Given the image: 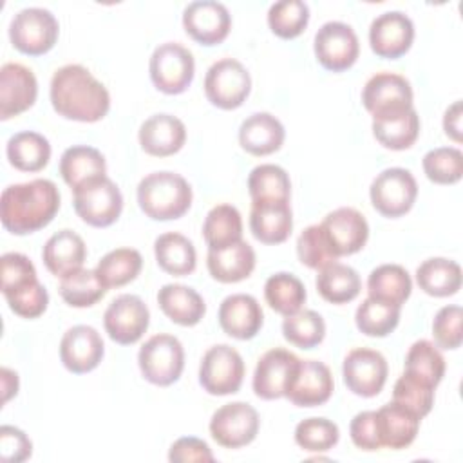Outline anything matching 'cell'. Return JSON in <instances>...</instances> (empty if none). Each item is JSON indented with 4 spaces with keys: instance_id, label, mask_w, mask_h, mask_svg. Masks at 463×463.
I'll return each mask as SVG.
<instances>
[{
    "instance_id": "cell-1",
    "label": "cell",
    "mask_w": 463,
    "mask_h": 463,
    "mask_svg": "<svg viewBox=\"0 0 463 463\" xmlns=\"http://www.w3.org/2000/svg\"><path fill=\"white\" fill-rule=\"evenodd\" d=\"M49 96L58 116L72 121L96 123L110 109L107 87L80 63L63 65L52 74Z\"/></svg>"
},
{
    "instance_id": "cell-2",
    "label": "cell",
    "mask_w": 463,
    "mask_h": 463,
    "mask_svg": "<svg viewBox=\"0 0 463 463\" xmlns=\"http://www.w3.org/2000/svg\"><path fill=\"white\" fill-rule=\"evenodd\" d=\"M60 210V192L51 179L9 184L2 192L0 217L7 232L27 235L45 228Z\"/></svg>"
},
{
    "instance_id": "cell-3",
    "label": "cell",
    "mask_w": 463,
    "mask_h": 463,
    "mask_svg": "<svg viewBox=\"0 0 463 463\" xmlns=\"http://www.w3.org/2000/svg\"><path fill=\"white\" fill-rule=\"evenodd\" d=\"M137 204L154 221L179 219L192 206V186L175 172H152L137 184Z\"/></svg>"
},
{
    "instance_id": "cell-4",
    "label": "cell",
    "mask_w": 463,
    "mask_h": 463,
    "mask_svg": "<svg viewBox=\"0 0 463 463\" xmlns=\"http://www.w3.org/2000/svg\"><path fill=\"white\" fill-rule=\"evenodd\" d=\"M74 210L78 217L94 228H107L118 221L123 210V195L107 175L74 188Z\"/></svg>"
},
{
    "instance_id": "cell-5",
    "label": "cell",
    "mask_w": 463,
    "mask_h": 463,
    "mask_svg": "<svg viewBox=\"0 0 463 463\" xmlns=\"http://www.w3.org/2000/svg\"><path fill=\"white\" fill-rule=\"evenodd\" d=\"M137 365L146 382L159 387L172 385L179 380L184 367L183 344L174 335H154L141 345Z\"/></svg>"
},
{
    "instance_id": "cell-6",
    "label": "cell",
    "mask_w": 463,
    "mask_h": 463,
    "mask_svg": "<svg viewBox=\"0 0 463 463\" xmlns=\"http://www.w3.org/2000/svg\"><path fill=\"white\" fill-rule=\"evenodd\" d=\"M60 34V24L49 9L25 7L9 24V40L24 54L40 56L49 52Z\"/></svg>"
},
{
    "instance_id": "cell-7",
    "label": "cell",
    "mask_w": 463,
    "mask_h": 463,
    "mask_svg": "<svg viewBox=\"0 0 463 463\" xmlns=\"http://www.w3.org/2000/svg\"><path fill=\"white\" fill-rule=\"evenodd\" d=\"M150 80L165 94L184 92L195 74L194 54L177 42H166L154 49L148 63Z\"/></svg>"
},
{
    "instance_id": "cell-8",
    "label": "cell",
    "mask_w": 463,
    "mask_h": 463,
    "mask_svg": "<svg viewBox=\"0 0 463 463\" xmlns=\"http://www.w3.org/2000/svg\"><path fill=\"white\" fill-rule=\"evenodd\" d=\"M251 90V78L246 67L235 58H222L210 65L204 76L208 101L222 110L239 109Z\"/></svg>"
},
{
    "instance_id": "cell-9",
    "label": "cell",
    "mask_w": 463,
    "mask_h": 463,
    "mask_svg": "<svg viewBox=\"0 0 463 463\" xmlns=\"http://www.w3.org/2000/svg\"><path fill=\"white\" fill-rule=\"evenodd\" d=\"M412 87L409 80L396 72H376L362 90V103L373 119L396 118L412 107Z\"/></svg>"
},
{
    "instance_id": "cell-10",
    "label": "cell",
    "mask_w": 463,
    "mask_h": 463,
    "mask_svg": "<svg viewBox=\"0 0 463 463\" xmlns=\"http://www.w3.org/2000/svg\"><path fill=\"white\" fill-rule=\"evenodd\" d=\"M418 184L407 168L392 166L382 170L371 183L369 197L378 213L389 219L405 215L416 201Z\"/></svg>"
},
{
    "instance_id": "cell-11",
    "label": "cell",
    "mask_w": 463,
    "mask_h": 463,
    "mask_svg": "<svg viewBox=\"0 0 463 463\" xmlns=\"http://www.w3.org/2000/svg\"><path fill=\"white\" fill-rule=\"evenodd\" d=\"M244 362L239 351L228 344L210 347L199 365V383L212 396H228L241 389Z\"/></svg>"
},
{
    "instance_id": "cell-12",
    "label": "cell",
    "mask_w": 463,
    "mask_h": 463,
    "mask_svg": "<svg viewBox=\"0 0 463 463\" xmlns=\"http://www.w3.org/2000/svg\"><path fill=\"white\" fill-rule=\"evenodd\" d=\"M259 425V412L250 403L232 402L212 414L210 434L224 449H241L257 438Z\"/></svg>"
},
{
    "instance_id": "cell-13",
    "label": "cell",
    "mask_w": 463,
    "mask_h": 463,
    "mask_svg": "<svg viewBox=\"0 0 463 463\" xmlns=\"http://www.w3.org/2000/svg\"><path fill=\"white\" fill-rule=\"evenodd\" d=\"M313 49L318 63L331 72L353 67L360 54L358 36L344 22H326L315 34Z\"/></svg>"
},
{
    "instance_id": "cell-14",
    "label": "cell",
    "mask_w": 463,
    "mask_h": 463,
    "mask_svg": "<svg viewBox=\"0 0 463 463\" xmlns=\"http://www.w3.org/2000/svg\"><path fill=\"white\" fill-rule=\"evenodd\" d=\"M150 311L137 295L116 297L103 315V326L110 340L121 345L136 344L148 329Z\"/></svg>"
},
{
    "instance_id": "cell-15",
    "label": "cell",
    "mask_w": 463,
    "mask_h": 463,
    "mask_svg": "<svg viewBox=\"0 0 463 463\" xmlns=\"http://www.w3.org/2000/svg\"><path fill=\"white\" fill-rule=\"evenodd\" d=\"M387 360L382 353L367 347H356L344 358L342 376L345 387L362 398L376 396L387 382Z\"/></svg>"
},
{
    "instance_id": "cell-16",
    "label": "cell",
    "mask_w": 463,
    "mask_h": 463,
    "mask_svg": "<svg viewBox=\"0 0 463 463\" xmlns=\"http://www.w3.org/2000/svg\"><path fill=\"white\" fill-rule=\"evenodd\" d=\"M298 364L300 358L284 347L266 351L259 358L253 373V392L262 400H279L286 396Z\"/></svg>"
},
{
    "instance_id": "cell-17",
    "label": "cell",
    "mask_w": 463,
    "mask_h": 463,
    "mask_svg": "<svg viewBox=\"0 0 463 463\" xmlns=\"http://www.w3.org/2000/svg\"><path fill=\"white\" fill-rule=\"evenodd\" d=\"M184 31L201 45H217L232 29V16L224 4L215 0H195L183 11Z\"/></svg>"
},
{
    "instance_id": "cell-18",
    "label": "cell",
    "mask_w": 463,
    "mask_h": 463,
    "mask_svg": "<svg viewBox=\"0 0 463 463\" xmlns=\"http://www.w3.org/2000/svg\"><path fill=\"white\" fill-rule=\"evenodd\" d=\"M414 40V24L402 11L378 14L369 27V45L380 58L396 60L403 56Z\"/></svg>"
},
{
    "instance_id": "cell-19",
    "label": "cell",
    "mask_w": 463,
    "mask_h": 463,
    "mask_svg": "<svg viewBox=\"0 0 463 463\" xmlns=\"http://www.w3.org/2000/svg\"><path fill=\"white\" fill-rule=\"evenodd\" d=\"M105 354L101 335L92 326H74L65 331L60 342V360L74 374H85L96 369Z\"/></svg>"
},
{
    "instance_id": "cell-20",
    "label": "cell",
    "mask_w": 463,
    "mask_h": 463,
    "mask_svg": "<svg viewBox=\"0 0 463 463\" xmlns=\"http://www.w3.org/2000/svg\"><path fill=\"white\" fill-rule=\"evenodd\" d=\"M38 96V81L22 63H5L0 69V119H9L31 109Z\"/></svg>"
},
{
    "instance_id": "cell-21",
    "label": "cell",
    "mask_w": 463,
    "mask_h": 463,
    "mask_svg": "<svg viewBox=\"0 0 463 463\" xmlns=\"http://www.w3.org/2000/svg\"><path fill=\"white\" fill-rule=\"evenodd\" d=\"M320 226L324 228L336 257L360 251L369 239V224L365 217L351 206H342L329 212Z\"/></svg>"
},
{
    "instance_id": "cell-22",
    "label": "cell",
    "mask_w": 463,
    "mask_h": 463,
    "mask_svg": "<svg viewBox=\"0 0 463 463\" xmlns=\"http://www.w3.org/2000/svg\"><path fill=\"white\" fill-rule=\"evenodd\" d=\"M333 389V374L324 362L300 360L286 398L297 407H317L331 398Z\"/></svg>"
},
{
    "instance_id": "cell-23",
    "label": "cell",
    "mask_w": 463,
    "mask_h": 463,
    "mask_svg": "<svg viewBox=\"0 0 463 463\" xmlns=\"http://www.w3.org/2000/svg\"><path fill=\"white\" fill-rule=\"evenodd\" d=\"M221 329L237 340L253 338L264 322V313L259 300L246 293L228 295L219 306Z\"/></svg>"
},
{
    "instance_id": "cell-24",
    "label": "cell",
    "mask_w": 463,
    "mask_h": 463,
    "mask_svg": "<svg viewBox=\"0 0 463 463\" xmlns=\"http://www.w3.org/2000/svg\"><path fill=\"white\" fill-rule=\"evenodd\" d=\"M137 137L146 154L166 157L183 148L186 141V127L172 114H154L141 123Z\"/></svg>"
},
{
    "instance_id": "cell-25",
    "label": "cell",
    "mask_w": 463,
    "mask_h": 463,
    "mask_svg": "<svg viewBox=\"0 0 463 463\" xmlns=\"http://www.w3.org/2000/svg\"><path fill=\"white\" fill-rule=\"evenodd\" d=\"M250 230L262 244H280L293 230L289 201H251Z\"/></svg>"
},
{
    "instance_id": "cell-26",
    "label": "cell",
    "mask_w": 463,
    "mask_h": 463,
    "mask_svg": "<svg viewBox=\"0 0 463 463\" xmlns=\"http://www.w3.org/2000/svg\"><path fill=\"white\" fill-rule=\"evenodd\" d=\"M421 418L407 407L391 402L376 411V429L382 447L400 450L409 447L420 430Z\"/></svg>"
},
{
    "instance_id": "cell-27",
    "label": "cell",
    "mask_w": 463,
    "mask_h": 463,
    "mask_svg": "<svg viewBox=\"0 0 463 463\" xmlns=\"http://www.w3.org/2000/svg\"><path fill=\"white\" fill-rule=\"evenodd\" d=\"M286 137L284 125L269 112L248 116L239 128V143L251 156H269L277 152Z\"/></svg>"
},
{
    "instance_id": "cell-28",
    "label": "cell",
    "mask_w": 463,
    "mask_h": 463,
    "mask_svg": "<svg viewBox=\"0 0 463 463\" xmlns=\"http://www.w3.org/2000/svg\"><path fill=\"white\" fill-rule=\"evenodd\" d=\"M87 246L83 239L72 230H60L47 239L42 250L45 268L54 277H65L83 266Z\"/></svg>"
},
{
    "instance_id": "cell-29",
    "label": "cell",
    "mask_w": 463,
    "mask_h": 463,
    "mask_svg": "<svg viewBox=\"0 0 463 463\" xmlns=\"http://www.w3.org/2000/svg\"><path fill=\"white\" fill-rule=\"evenodd\" d=\"M206 266L217 282L233 284L248 279L255 268V251L246 241L221 250H208Z\"/></svg>"
},
{
    "instance_id": "cell-30",
    "label": "cell",
    "mask_w": 463,
    "mask_h": 463,
    "mask_svg": "<svg viewBox=\"0 0 463 463\" xmlns=\"http://www.w3.org/2000/svg\"><path fill=\"white\" fill-rule=\"evenodd\" d=\"M157 304L172 322L184 327L199 324L206 313L203 297L194 288L183 284H165L157 291Z\"/></svg>"
},
{
    "instance_id": "cell-31",
    "label": "cell",
    "mask_w": 463,
    "mask_h": 463,
    "mask_svg": "<svg viewBox=\"0 0 463 463\" xmlns=\"http://www.w3.org/2000/svg\"><path fill=\"white\" fill-rule=\"evenodd\" d=\"M60 174L63 181L74 190L83 183L107 175V163L98 148L87 145H74L61 154Z\"/></svg>"
},
{
    "instance_id": "cell-32",
    "label": "cell",
    "mask_w": 463,
    "mask_h": 463,
    "mask_svg": "<svg viewBox=\"0 0 463 463\" xmlns=\"http://www.w3.org/2000/svg\"><path fill=\"white\" fill-rule=\"evenodd\" d=\"M157 266L174 277L190 275L197 266V253L188 237L177 232H166L154 242Z\"/></svg>"
},
{
    "instance_id": "cell-33",
    "label": "cell",
    "mask_w": 463,
    "mask_h": 463,
    "mask_svg": "<svg viewBox=\"0 0 463 463\" xmlns=\"http://www.w3.org/2000/svg\"><path fill=\"white\" fill-rule=\"evenodd\" d=\"M416 282L430 297H450L461 288V268L456 260L432 257L416 268Z\"/></svg>"
},
{
    "instance_id": "cell-34",
    "label": "cell",
    "mask_w": 463,
    "mask_h": 463,
    "mask_svg": "<svg viewBox=\"0 0 463 463\" xmlns=\"http://www.w3.org/2000/svg\"><path fill=\"white\" fill-rule=\"evenodd\" d=\"M5 154L20 172H40L51 159V143L38 132L24 130L9 137Z\"/></svg>"
},
{
    "instance_id": "cell-35",
    "label": "cell",
    "mask_w": 463,
    "mask_h": 463,
    "mask_svg": "<svg viewBox=\"0 0 463 463\" xmlns=\"http://www.w3.org/2000/svg\"><path fill=\"white\" fill-rule=\"evenodd\" d=\"M412 280L400 264H382L369 273L367 293L374 300L400 306L411 297Z\"/></svg>"
},
{
    "instance_id": "cell-36",
    "label": "cell",
    "mask_w": 463,
    "mask_h": 463,
    "mask_svg": "<svg viewBox=\"0 0 463 463\" xmlns=\"http://www.w3.org/2000/svg\"><path fill=\"white\" fill-rule=\"evenodd\" d=\"M315 284L320 297L331 304H347L354 300L362 289V280L356 269L340 262L318 269Z\"/></svg>"
},
{
    "instance_id": "cell-37",
    "label": "cell",
    "mask_w": 463,
    "mask_h": 463,
    "mask_svg": "<svg viewBox=\"0 0 463 463\" xmlns=\"http://www.w3.org/2000/svg\"><path fill=\"white\" fill-rule=\"evenodd\" d=\"M203 237L208 250H221L242 241V219L239 210L232 204L213 206L204 217Z\"/></svg>"
},
{
    "instance_id": "cell-38",
    "label": "cell",
    "mask_w": 463,
    "mask_h": 463,
    "mask_svg": "<svg viewBox=\"0 0 463 463\" xmlns=\"http://www.w3.org/2000/svg\"><path fill=\"white\" fill-rule=\"evenodd\" d=\"M373 134L376 141L389 150H407L420 134V116L414 109L387 119H373Z\"/></svg>"
},
{
    "instance_id": "cell-39",
    "label": "cell",
    "mask_w": 463,
    "mask_h": 463,
    "mask_svg": "<svg viewBox=\"0 0 463 463\" xmlns=\"http://www.w3.org/2000/svg\"><path fill=\"white\" fill-rule=\"evenodd\" d=\"M143 266V257L134 248H116L109 253H105L98 266L96 273L105 284L107 289L110 288H121L128 282H132Z\"/></svg>"
},
{
    "instance_id": "cell-40",
    "label": "cell",
    "mask_w": 463,
    "mask_h": 463,
    "mask_svg": "<svg viewBox=\"0 0 463 463\" xmlns=\"http://www.w3.org/2000/svg\"><path fill=\"white\" fill-rule=\"evenodd\" d=\"M264 298L273 311L288 317L297 313L306 302V288L293 273L279 271L268 277L264 284Z\"/></svg>"
},
{
    "instance_id": "cell-41",
    "label": "cell",
    "mask_w": 463,
    "mask_h": 463,
    "mask_svg": "<svg viewBox=\"0 0 463 463\" xmlns=\"http://www.w3.org/2000/svg\"><path fill=\"white\" fill-rule=\"evenodd\" d=\"M58 291L65 300V304L72 307H90L105 297L107 288L98 277L96 269L80 268L61 277Z\"/></svg>"
},
{
    "instance_id": "cell-42",
    "label": "cell",
    "mask_w": 463,
    "mask_h": 463,
    "mask_svg": "<svg viewBox=\"0 0 463 463\" xmlns=\"http://www.w3.org/2000/svg\"><path fill=\"white\" fill-rule=\"evenodd\" d=\"M248 192L251 201H289L291 181L279 165H259L248 175Z\"/></svg>"
},
{
    "instance_id": "cell-43",
    "label": "cell",
    "mask_w": 463,
    "mask_h": 463,
    "mask_svg": "<svg viewBox=\"0 0 463 463\" xmlns=\"http://www.w3.org/2000/svg\"><path fill=\"white\" fill-rule=\"evenodd\" d=\"M400 306H392L371 297L364 298L356 307L354 324L360 333L367 336H387L391 335L400 322Z\"/></svg>"
},
{
    "instance_id": "cell-44",
    "label": "cell",
    "mask_w": 463,
    "mask_h": 463,
    "mask_svg": "<svg viewBox=\"0 0 463 463\" xmlns=\"http://www.w3.org/2000/svg\"><path fill=\"white\" fill-rule=\"evenodd\" d=\"M405 373L423 380L434 389L443 380L445 358L430 340H416L405 356Z\"/></svg>"
},
{
    "instance_id": "cell-45",
    "label": "cell",
    "mask_w": 463,
    "mask_h": 463,
    "mask_svg": "<svg viewBox=\"0 0 463 463\" xmlns=\"http://www.w3.org/2000/svg\"><path fill=\"white\" fill-rule=\"evenodd\" d=\"M284 338L300 349L317 347L326 336V322L313 309H298L282 322Z\"/></svg>"
},
{
    "instance_id": "cell-46",
    "label": "cell",
    "mask_w": 463,
    "mask_h": 463,
    "mask_svg": "<svg viewBox=\"0 0 463 463\" xmlns=\"http://www.w3.org/2000/svg\"><path fill=\"white\" fill-rule=\"evenodd\" d=\"M309 22V7L302 0H280L268 11V25L273 34L284 40L297 38Z\"/></svg>"
},
{
    "instance_id": "cell-47",
    "label": "cell",
    "mask_w": 463,
    "mask_h": 463,
    "mask_svg": "<svg viewBox=\"0 0 463 463\" xmlns=\"http://www.w3.org/2000/svg\"><path fill=\"white\" fill-rule=\"evenodd\" d=\"M423 172L436 184H454L463 175V154L456 146H438L423 156Z\"/></svg>"
},
{
    "instance_id": "cell-48",
    "label": "cell",
    "mask_w": 463,
    "mask_h": 463,
    "mask_svg": "<svg viewBox=\"0 0 463 463\" xmlns=\"http://www.w3.org/2000/svg\"><path fill=\"white\" fill-rule=\"evenodd\" d=\"M297 255L304 266L317 269V271L338 260V257L320 224H311L298 235Z\"/></svg>"
},
{
    "instance_id": "cell-49",
    "label": "cell",
    "mask_w": 463,
    "mask_h": 463,
    "mask_svg": "<svg viewBox=\"0 0 463 463\" xmlns=\"http://www.w3.org/2000/svg\"><path fill=\"white\" fill-rule=\"evenodd\" d=\"M338 425L327 418H307L295 427V443L307 452H326L338 443Z\"/></svg>"
},
{
    "instance_id": "cell-50",
    "label": "cell",
    "mask_w": 463,
    "mask_h": 463,
    "mask_svg": "<svg viewBox=\"0 0 463 463\" xmlns=\"http://www.w3.org/2000/svg\"><path fill=\"white\" fill-rule=\"evenodd\" d=\"M392 402L407 407L416 416L423 418L430 412L434 405V387L409 373H403L394 383Z\"/></svg>"
},
{
    "instance_id": "cell-51",
    "label": "cell",
    "mask_w": 463,
    "mask_h": 463,
    "mask_svg": "<svg viewBox=\"0 0 463 463\" xmlns=\"http://www.w3.org/2000/svg\"><path fill=\"white\" fill-rule=\"evenodd\" d=\"M0 275H2V293L4 297L22 291L34 282H38L34 264L24 253L9 251L0 259Z\"/></svg>"
},
{
    "instance_id": "cell-52",
    "label": "cell",
    "mask_w": 463,
    "mask_h": 463,
    "mask_svg": "<svg viewBox=\"0 0 463 463\" xmlns=\"http://www.w3.org/2000/svg\"><path fill=\"white\" fill-rule=\"evenodd\" d=\"M463 311L459 306H443L432 320V336L441 349H458L463 340L461 333Z\"/></svg>"
},
{
    "instance_id": "cell-53",
    "label": "cell",
    "mask_w": 463,
    "mask_h": 463,
    "mask_svg": "<svg viewBox=\"0 0 463 463\" xmlns=\"http://www.w3.org/2000/svg\"><path fill=\"white\" fill-rule=\"evenodd\" d=\"M5 300L9 304V309L14 315H18L22 318H38L47 309L49 295H47V289L38 280L36 284L25 288L22 291L7 295Z\"/></svg>"
},
{
    "instance_id": "cell-54",
    "label": "cell",
    "mask_w": 463,
    "mask_h": 463,
    "mask_svg": "<svg viewBox=\"0 0 463 463\" xmlns=\"http://www.w3.org/2000/svg\"><path fill=\"white\" fill-rule=\"evenodd\" d=\"M33 452V443L27 434L13 425L0 427V458L5 463L25 461Z\"/></svg>"
},
{
    "instance_id": "cell-55",
    "label": "cell",
    "mask_w": 463,
    "mask_h": 463,
    "mask_svg": "<svg viewBox=\"0 0 463 463\" xmlns=\"http://www.w3.org/2000/svg\"><path fill=\"white\" fill-rule=\"evenodd\" d=\"M349 434L353 443L360 450H378L382 449L378 429H376V411H362L349 423Z\"/></svg>"
},
{
    "instance_id": "cell-56",
    "label": "cell",
    "mask_w": 463,
    "mask_h": 463,
    "mask_svg": "<svg viewBox=\"0 0 463 463\" xmlns=\"http://www.w3.org/2000/svg\"><path fill=\"white\" fill-rule=\"evenodd\" d=\"M168 459L170 461H213V454L208 447L206 441L194 438V436H184L179 438L172 443L168 450Z\"/></svg>"
},
{
    "instance_id": "cell-57",
    "label": "cell",
    "mask_w": 463,
    "mask_h": 463,
    "mask_svg": "<svg viewBox=\"0 0 463 463\" xmlns=\"http://www.w3.org/2000/svg\"><path fill=\"white\" fill-rule=\"evenodd\" d=\"M443 130L456 143L461 141V101H454L443 116Z\"/></svg>"
},
{
    "instance_id": "cell-58",
    "label": "cell",
    "mask_w": 463,
    "mask_h": 463,
    "mask_svg": "<svg viewBox=\"0 0 463 463\" xmlns=\"http://www.w3.org/2000/svg\"><path fill=\"white\" fill-rule=\"evenodd\" d=\"M2 391H4V398H2L4 403H7L9 398L18 392V374L7 367H2Z\"/></svg>"
}]
</instances>
